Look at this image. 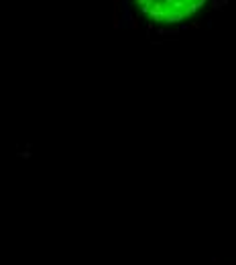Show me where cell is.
<instances>
[{"instance_id":"cell-1","label":"cell","mask_w":236,"mask_h":265,"mask_svg":"<svg viewBox=\"0 0 236 265\" xmlns=\"http://www.w3.org/2000/svg\"><path fill=\"white\" fill-rule=\"evenodd\" d=\"M134 2L157 22H182L194 17L208 0H134Z\"/></svg>"}]
</instances>
